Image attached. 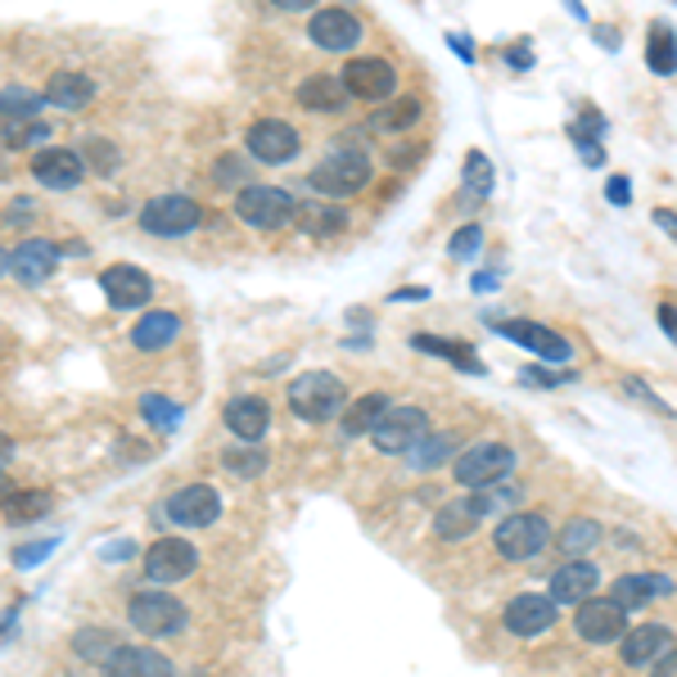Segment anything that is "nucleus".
<instances>
[{
    "mask_svg": "<svg viewBox=\"0 0 677 677\" xmlns=\"http://www.w3.org/2000/svg\"><path fill=\"white\" fill-rule=\"evenodd\" d=\"M348 407V389L344 379L330 375V370H308L289 384V411L299 420H312V425H325L334 416H344Z\"/></svg>",
    "mask_w": 677,
    "mask_h": 677,
    "instance_id": "nucleus-1",
    "label": "nucleus"
},
{
    "mask_svg": "<svg viewBox=\"0 0 677 677\" xmlns=\"http://www.w3.org/2000/svg\"><path fill=\"white\" fill-rule=\"evenodd\" d=\"M547 542H551V519L542 511H511V515H502L497 534H493L497 556L511 560V565H524V560L542 556Z\"/></svg>",
    "mask_w": 677,
    "mask_h": 677,
    "instance_id": "nucleus-2",
    "label": "nucleus"
},
{
    "mask_svg": "<svg viewBox=\"0 0 677 677\" xmlns=\"http://www.w3.org/2000/svg\"><path fill=\"white\" fill-rule=\"evenodd\" d=\"M308 185L321 200H353L357 190L370 185V159L362 150H334L308 172Z\"/></svg>",
    "mask_w": 677,
    "mask_h": 677,
    "instance_id": "nucleus-3",
    "label": "nucleus"
},
{
    "mask_svg": "<svg viewBox=\"0 0 677 677\" xmlns=\"http://www.w3.org/2000/svg\"><path fill=\"white\" fill-rule=\"evenodd\" d=\"M515 470V452L497 439H483V443H470L456 461H452V474L465 493H483L493 483H506V474Z\"/></svg>",
    "mask_w": 677,
    "mask_h": 677,
    "instance_id": "nucleus-4",
    "label": "nucleus"
},
{
    "mask_svg": "<svg viewBox=\"0 0 677 677\" xmlns=\"http://www.w3.org/2000/svg\"><path fill=\"white\" fill-rule=\"evenodd\" d=\"M294 195L280 185H239V195H235V217L254 226V230H280L294 222Z\"/></svg>",
    "mask_w": 677,
    "mask_h": 677,
    "instance_id": "nucleus-5",
    "label": "nucleus"
},
{
    "mask_svg": "<svg viewBox=\"0 0 677 677\" xmlns=\"http://www.w3.org/2000/svg\"><path fill=\"white\" fill-rule=\"evenodd\" d=\"M127 623L136 627V633H144V637H176V633H185L190 614L168 592H136L127 601Z\"/></svg>",
    "mask_w": 677,
    "mask_h": 677,
    "instance_id": "nucleus-6",
    "label": "nucleus"
},
{
    "mask_svg": "<svg viewBox=\"0 0 677 677\" xmlns=\"http://www.w3.org/2000/svg\"><path fill=\"white\" fill-rule=\"evenodd\" d=\"M429 433V411L425 407H389L379 416V425L370 429V439H375V452L384 456H407L420 439Z\"/></svg>",
    "mask_w": 677,
    "mask_h": 677,
    "instance_id": "nucleus-7",
    "label": "nucleus"
},
{
    "mask_svg": "<svg viewBox=\"0 0 677 677\" xmlns=\"http://www.w3.org/2000/svg\"><path fill=\"white\" fill-rule=\"evenodd\" d=\"M200 222H204V208L185 195H154L140 208V230H150L159 239H181L190 230H200Z\"/></svg>",
    "mask_w": 677,
    "mask_h": 677,
    "instance_id": "nucleus-8",
    "label": "nucleus"
},
{
    "mask_svg": "<svg viewBox=\"0 0 677 677\" xmlns=\"http://www.w3.org/2000/svg\"><path fill=\"white\" fill-rule=\"evenodd\" d=\"M627 627L633 623H627V614L610 597H592L583 605H573V633L583 637L588 646H614Z\"/></svg>",
    "mask_w": 677,
    "mask_h": 677,
    "instance_id": "nucleus-9",
    "label": "nucleus"
},
{
    "mask_svg": "<svg viewBox=\"0 0 677 677\" xmlns=\"http://www.w3.org/2000/svg\"><path fill=\"white\" fill-rule=\"evenodd\" d=\"M488 325L502 338H511V344L538 353L542 362H569L573 357V344H569L565 334H556L551 325H538V321H497V316H488Z\"/></svg>",
    "mask_w": 677,
    "mask_h": 677,
    "instance_id": "nucleus-10",
    "label": "nucleus"
},
{
    "mask_svg": "<svg viewBox=\"0 0 677 677\" xmlns=\"http://www.w3.org/2000/svg\"><path fill=\"white\" fill-rule=\"evenodd\" d=\"M556 601L551 592H519L506 610H502V627L511 637H542L556 627Z\"/></svg>",
    "mask_w": 677,
    "mask_h": 677,
    "instance_id": "nucleus-11",
    "label": "nucleus"
},
{
    "mask_svg": "<svg viewBox=\"0 0 677 677\" xmlns=\"http://www.w3.org/2000/svg\"><path fill=\"white\" fill-rule=\"evenodd\" d=\"M308 36L321 45V51H330V55H348L353 45L362 41V19L348 14L344 6H330V10H316L308 19Z\"/></svg>",
    "mask_w": 677,
    "mask_h": 677,
    "instance_id": "nucleus-12",
    "label": "nucleus"
},
{
    "mask_svg": "<svg viewBox=\"0 0 677 677\" xmlns=\"http://www.w3.org/2000/svg\"><path fill=\"white\" fill-rule=\"evenodd\" d=\"M249 154H254L258 163L280 168V163H289V159L299 154V131L289 127L284 118H258V122L249 127Z\"/></svg>",
    "mask_w": 677,
    "mask_h": 677,
    "instance_id": "nucleus-13",
    "label": "nucleus"
},
{
    "mask_svg": "<svg viewBox=\"0 0 677 677\" xmlns=\"http://www.w3.org/2000/svg\"><path fill=\"white\" fill-rule=\"evenodd\" d=\"M195 565H200V551L185 538H159L144 551V573H150L154 583H181V578L195 573Z\"/></svg>",
    "mask_w": 677,
    "mask_h": 677,
    "instance_id": "nucleus-14",
    "label": "nucleus"
},
{
    "mask_svg": "<svg viewBox=\"0 0 677 677\" xmlns=\"http://www.w3.org/2000/svg\"><path fill=\"white\" fill-rule=\"evenodd\" d=\"M168 515L181 528H208L222 515V497H217V488H208V483H185L181 493H172Z\"/></svg>",
    "mask_w": 677,
    "mask_h": 677,
    "instance_id": "nucleus-15",
    "label": "nucleus"
},
{
    "mask_svg": "<svg viewBox=\"0 0 677 677\" xmlns=\"http://www.w3.org/2000/svg\"><path fill=\"white\" fill-rule=\"evenodd\" d=\"M344 86H348V95H357V100H394L398 73H394L389 60H348Z\"/></svg>",
    "mask_w": 677,
    "mask_h": 677,
    "instance_id": "nucleus-16",
    "label": "nucleus"
},
{
    "mask_svg": "<svg viewBox=\"0 0 677 677\" xmlns=\"http://www.w3.org/2000/svg\"><path fill=\"white\" fill-rule=\"evenodd\" d=\"M601 588V569L592 560H565L556 573H551V601L556 605H583L592 601V592Z\"/></svg>",
    "mask_w": 677,
    "mask_h": 677,
    "instance_id": "nucleus-17",
    "label": "nucleus"
},
{
    "mask_svg": "<svg viewBox=\"0 0 677 677\" xmlns=\"http://www.w3.org/2000/svg\"><path fill=\"white\" fill-rule=\"evenodd\" d=\"M100 289H105L109 308H118V312H131V308H140V303H150V294H154L150 276H144L140 267H127V262L109 267V271L100 276Z\"/></svg>",
    "mask_w": 677,
    "mask_h": 677,
    "instance_id": "nucleus-18",
    "label": "nucleus"
},
{
    "mask_svg": "<svg viewBox=\"0 0 677 677\" xmlns=\"http://www.w3.org/2000/svg\"><path fill=\"white\" fill-rule=\"evenodd\" d=\"M664 651H673V633L668 623H637L627 627V633L619 637V655L627 668H642V664H655Z\"/></svg>",
    "mask_w": 677,
    "mask_h": 677,
    "instance_id": "nucleus-19",
    "label": "nucleus"
},
{
    "mask_svg": "<svg viewBox=\"0 0 677 677\" xmlns=\"http://www.w3.org/2000/svg\"><path fill=\"white\" fill-rule=\"evenodd\" d=\"M105 677H176L172 659L150 646H118L105 659Z\"/></svg>",
    "mask_w": 677,
    "mask_h": 677,
    "instance_id": "nucleus-20",
    "label": "nucleus"
},
{
    "mask_svg": "<svg viewBox=\"0 0 677 677\" xmlns=\"http://www.w3.org/2000/svg\"><path fill=\"white\" fill-rule=\"evenodd\" d=\"M32 176L45 190H73V185H82L86 163L77 150H41V154H32Z\"/></svg>",
    "mask_w": 677,
    "mask_h": 677,
    "instance_id": "nucleus-21",
    "label": "nucleus"
},
{
    "mask_svg": "<svg viewBox=\"0 0 677 677\" xmlns=\"http://www.w3.org/2000/svg\"><path fill=\"white\" fill-rule=\"evenodd\" d=\"M60 267V249L51 245V239H28V245H19L10 254V271L23 280V284H41V280H51Z\"/></svg>",
    "mask_w": 677,
    "mask_h": 677,
    "instance_id": "nucleus-22",
    "label": "nucleus"
},
{
    "mask_svg": "<svg viewBox=\"0 0 677 677\" xmlns=\"http://www.w3.org/2000/svg\"><path fill=\"white\" fill-rule=\"evenodd\" d=\"M222 420H226V429L235 433L239 443H262V433L271 425V411H267L262 398H230Z\"/></svg>",
    "mask_w": 677,
    "mask_h": 677,
    "instance_id": "nucleus-23",
    "label": "nucleus"
},
{
    "mask_svg": "<svg viewBox=\"0 0 677 677\" xmlns=\"http://www.w3.org/2000/svg\"><path fill=\"white\" fill-rule=\"evenodd\" d=\"M176 338H181V316H172V312H150V316H140L136 330H131V344L140 353H163V348L176 344Z\"/></svg>",
    "mask_w": 677,
    "mask_h": 677,
    "instance_id": "nucleus-24",
    "label": "nucleus"
},
{
    "mask_svg": "<svg viewBox=\"0 0 677 677\" xmlns=\"http://www.w3.org/2000/svg\"><path fill=\"white\" fill-rule=\"evenodd\" d=\"M299 105H303V109H316V114H334V109L348 105V86H344V77L316 73V77H308V82L299 86Z\"/></svg>",
    "mask_w": 677,
    "mask_h": 677,
    "instance_id": "nucleus-25",
    "label": "nucleus"
},
{
    "mask_svg": "<svg viewBox=\"0 0 677 677\" xmlns=\"http://www.w3.org/2000/svg\"><path fill=\"white\" fill-rule=\"evenodd\" d=\"M90 100H95V82L86 73H55L51 77V90H45V105H55L64 114L86 109Z\"/></svg>",
    "mask_w": 677,
    "mask_h": 677,
    "instance_id": "nucleus-26",
    "label": "nucleus"
},
{
    "mask_svg": "<svg viewBox=\"0 0 677 677\" xmlns=\"http://www.w3.org/2000/svg\"><path fill=\"white\" fill-rule=\"evenodd\" d=\"M294 222L299 230L308 235H338V230H348V213L338 208V204H325V200H308L294 208Z\"/></svg>",
    "mask_w": 677,
    "mask_h": 677,
    "instance_id": "nucleus-27",
    "label": "nucleus"
},
{
    "mask_svg": "<svg viewBox=\"0 0 677 677\" xmlns=\"http://www.w3.org/2000/svg\"><path fill=\"white\" fill-rule=\"evenodd\" d=\"M411 348L416 353H433V357H448L452 366L470 370V375H483V362L474 357L470 344H456V338H443V334H411Z\"/></svg>",
    "mask_w": 677,
    "mask_h": 677,
    "instance_id": "nucleus-28",
    "label": "nucleus"
},
{
    "mask_svg": "<svg viewBox=\"0 0 677 677\" xmlns=\"http://www.w3.org/2000/svg\"><path fill=\"white\" fill-rule=\"evenodd\" d=\"M610 601H614L623 614H642V610L655 601V573H623V578H614Z\"/></svg>",
    "mask_w": 677,
    "mask_h": 677,
    "instance_id": "nucleus-29",
    "label": "nucleus"
},
{
    "mask_svg": "<svg viewBox=\"0 0 677 677\" xmlns=\"http://www.w3.org/2000/svg\"><path fill=\"white\" fill-rule=\"evenodd\" d=\"M389 407H394L389 394H362V398H353V407H344V439H362V433H370Z\"/></svg>",
    "mask_w": 677,
    "mask_h": 677,
    "instance_id": "nucleus-30",
    "label": "nucleus"
},
{
    "mask_svg": "<svg viewBox=\"0 0 677 677\" xmlns=\"http://www.w3.org/2000/svg\"><path fill=\"white\" fill-rule=\"evenodd\" d=\"M456 443H461L456 433H448V429H443V433H433V429H429L425 439L407 452V461H411V470H439L443 461H456V456H461Z\"/></svg>",
    "mask_w": 677,
    "mask_h": 677,
    "instance_id": "nucleus-31",
    "label": "nucleus"
},
{
    "mask_svg": "<svg viewBox=\"0 0 677 677\" xmlns=\"http://www.w3.org/2000/svg\"><path fill=\"white\" fill-rule=\"evenodd\" d=\"M497 190V172L488 163V154L483 150H470L465 154V168H461V195H470L474 204H483Z\"/></svg>",
    "mask_w": 677,
    "mask_h": 677,
    "instance_id": "nucleus-32",
    "label": "nucleus"
},
{
    "mask_svg": "<svg viewBox=\"0 0 677 677\" xmlns=\"http://www.w3.org/2000/svg\"><path fill=\"white\" fill-rule=\"evenodd\" d=\"M601 538H605V528H601L592 515H573V519L560 528V551H565L569 560H578L583 551H592Z\"/></svg>",
    "mask_w": 677,
    "mask_h": 677,
    "instance_id": "nucleus-33",
    "label": "nucleus"
},
{
    "mask_svg": "<svg viewBox=\"0 0 677 677\" xmlns=\"http://www.w3.org/2000/svg\"><path fill=\"white\" fill-rule=\"evenodd\" d=\"M646 64L659 77H673L677 73V32L668 23H655L651 28V36H646Z\"/></svg>",
    "mask_w": 677,
    "mask_h": 677,
    "instance_id": "nucleus-34",
    "label": "nucleus"
},
{
    "mask_svg": "<svg viewBox=\"0 0 677 677\" xmlns=\"http://www.w3.org/2000/svg\"><path fill=\"white\" fill-rule=\"evenodd\" d=\"M51 506H55L51 493L32 488V493H10V502L0 506V515H6L10 524H32V519H41V515H51Z\"/></svg>",
    "mask_w": 677,
    "mask_h": 677,
    "instance_id": "nucleus-35",
    "label": "nucleus"
},
{
    "mask_svg": "<svg viewBox=\"0 0 677 677\" xmlns=\"http://www.w3.org/2000/svg\"><path fill=\"white\" fill-rule=\"evenodd\" d=\"M420 100H411V95H402V100H389L375 118H370V127L375 131H407V127H416L420 122Z\"/></svg>",
    "mask_w": 677,
    "mask_h": 677,
    "instance_id": "nucleus-36",
    "label": "nucleus"
},
{
    "mask_svg": "<svg viewBox=\"0 0 677 677\" xmlns=\"http://www.w3.org/2000/svg\"><path fill=\"white\" fill-rule=\"evenodd\" d=\"M222 465H226L230 474H239V479H258V474L267 470V452L254 448V443H235V448L222 452Z\"/></svg>",
    "mask_w": 677,
    "mask_h": 677,
    "instance_id": "nucleus-37",
    "label": "nucleus"
},
{
    "mask_svg": "<svg viewBox=\"0 0 677 677\" xmlns=\"http://www.w3.org/2000/svg\"><path fill=\"white\" fill-rule=\"evenodd\" d=\"M36 109H41V95H32L28 86H6V90H0V118H6V122H23Z\"/></svg>",
    "mask_w": 677,
    "mask_h": 677,
    "instance_id": "nucleus-38",
    "label": "nucleus"
},
{
    "mask_svg": "<svg viewBox=\"0 0 677 677\" xmlns=\"http://www.w3.org/2000/svg\"><path fill=\"white\" fill-rule=\"evenodd\" d=\"M140 416L150 420L154 429H163V433L181 425V407H176L172 398H163V394H144V398H140Z\"/></svg>",
    "mask_w": 677,
    "mask_h": 677,
    "instance_id": "nucleus-39",
    "label": "nucleus"
},
{
    "mask_svg": "<svg viewBox=\"0 0 677 677\" xmlns=\"http://www.w3.org/2000/svg\"><path fill=\"white\" fill-rule=\"evenodd\" d=\"M114 651H118V642L105 633V627H86V633L77 637V655H86V659H95V664H105Z\"/></svg>",
    "mask_w": 677,
    "mask_h": 677,
    "instance_id": "nucleus-40",
    "label": "nucleus"
},
{
    "mask_svg": "<svg viewBox=\"0 0 677 677\" xmlns=\"http://www.w3.org/2000/svg\"><path fill=\"white\" fill-rule=\"evenodd\" d=\"M479 245H483V226H474V222H465L452 239H448V258L452 262H465V258H474L479 254Z\"/></svg>",
    "mask_w": 677,
    "mask_h": 677,
    "instance_id": "nucleus-41",
    "label": "nucleus"
},
{
    "mask_svg": "<svg viewBox=\"0 0 677 677\" xmlns=\"http://www.w3.org/2000/svg\"><path fill=\"white\" fill-rule=\"evenodd\" d=\"M45 131H51V127H45V122H6V144H10V150H23V144H32V140H45Z\"/></svg>",
    "mask_w": 677,
    "mask_h": 677,
    "instance_id": "nucleus-42",
    "label": "nucleus"
},
{
    "mask_svg": "<svg viewBox=\"0 0 677 677\" xmlns=\"http://www.w3.org/2000/svg\"><path fill=\"white\" fill-rule=\"evenodd\" d=\"M86 154H90V168L105 172V176L118 168V150H114L109 140H86Z\"/></svg>",
    "mask_w": 677,
    "mask_h": 677,
    "instance_id": "nucleus-43",
    "label": "nucleus"
},
{
    "mask_svg": "<svg viewBox=\"0 0 677 677\" xmlns=\"http://www.w3.org/2000/svg\"><path fill=\"white\" fill-rule=\"evenodd\" d=\"M51 551H55V538L32 542V547H19V551H14V565H19V569H32V565H41V560L51 556Z\"/></svg>",
    "mask_w": 677,
    "mask_h": 677,
    "instance_id": "nucleus-44",
    "label": "nucleus"
},
{
    "mask_svg": "<svg viewBox=\"0 0 677 677\" xmlns=\"http://www.w3.org/2000/svg\"><path fill=\"white\" fill-rule=\"evenodd\" d=\"M519 379H524V384H538V389H556V384H569V379H573V370H569V375H556V370H542V366H528Z\"/></svg>",
    "mask_w": 677,
    "mask_h": 677,
    "instance_id": "nucleus-45",
    "label": "nucleus"
},
{
    "mask_svg": "<svg viewBox=\"0 0 677 677\" xmlns=\"http://www.w3.org/2000/svg\"><path fill=\"white\" fill-rule=\"evenodd\" d=\"M597 131H605V118L592 109V105H583V118H578V122H569V136H597Z\"/></svg>",
    "mask_w": 677,
    "mask_h": 677,
    "instance_id": "nucleus-46",
    "label": "nucleus"
},
{
    "mask_svg": "<svg viewBox=\"0 0 677 677\" xmlns=\"http://www.w3.org/2000/svg\"><path fill=\"white\" fill-rule=\"evenodd\" d=\"M605 195H610V204H614V208H627V200H633V181H627V176H610Z\"/></svg>",
    "mask_w": 677,
    "mask_h": 677,
    "instance_id": "nucleus-47",
    "label": "nucleus"
},
{
    "mask_svg": "<svg viewBox=\"0 0 677 677\" xmlns=\"http://www.w3.org/2000/svg\"><path fill=\"white\" fill-rule=\"evenodd\" d=\"M569 140L578 144V154H583V163H588V168H601V163H605V150H601L597 140H588V136H569Z\"/></svg>",
    "mask_w": 677,
    "mask_h": 677,
    "instance_id": "nucleus-48",
    "label": "nucleus"
},
{
    "mask_svg": "<svg viewBox=\"0 0 677 677\" xmlns=\"http://www.w3.org/2000/svg\"><path fill=\"white\" fill-rule=\"evenodd\" d=\"M627 394H633V398H642V402H651V411H659V416H677L668 402H659V398L646 389V384H637V379H627Z\"/></svg>",
    "mask_w": 677,
    "mask_h": 677,
    "instance_id": "nucleus-49",
    "label": "nucleus"
},
{
    "mask_svg": "<svg viewBox=\"0 0 677 677\" xmlns=\"http://www.w3.org/2000/svg\"><path fill=\"white\" fill-rule=\"evenodd\" d=\"M651 677H677V646H673V651H664V655L651 664Z\"/></svg>",
    "mask_w": 677,
    "mask_h": 677,
    "instance_id": "nucleus-50",
    "label": "nucleus"
},
{
    "mask_svg": "<svg viewBox=\"0 0 677 677\" xmlns=\"http://www.w3.org/2000/svg\"><path fill=\"white\" fill-rule=\"evenodd\" d=\"M429 299V289H420V284H407V289H394L389 294V303H425Z\"/></svg>",
    "mask_w": 677,
    "mask_h": 677,
    "instance_id": "nucleus-51",
    "label": "nucleus"
},
{
    "mask_svg": "<svg viewBox=\"0 0 677 677\" xmlns=\"http://www.w3.org/2000/svg\"><path fill=\"white\" fill-rule=\"evenodd\" d=\"M659 325H664V334L677 344V303H659Z\"/></svg>",
    "mask_w": 677,
    "mask_h": 677,
    "instance_id": "nucleus-52",
    "label": "nucleus"
},
{
    "mask_svg": "<svg viewBox=\"0 0 677 677\" xmlns=\"http://www.w3.org/2000/svg\"><path fill=\"white\" fill-rule=\"evenodd\" d=\"M100 556H105V560H114V565H118V560H127V556H136V542H109V547H105V551H100Z\"/></svg>",
    "mask_w": 677,
    "mask_h": 677,
    "instance_id": "nucleus-53",
    "label": "nucleus"
},
{
    "mask_svg": "<svg viewBox=\"0 0 677 677\" xmlns=\"http://www.w3.org/2000/svg\"><path fill=\"white\" fill-rule=\"evenodd\" d=\"M506 64H511V68H528V64H534V55H528V45H524V41L506 55Z\"/></svg>",
    "mask_w": 677,
    "mask_h": 677,
    "instance_id": "nucleus-54",
    "label": "nucleus"
},
{
    "mask_svg": "<svg viewBox=\"0 0 677 677\" xmlns=\"http://www.w3.org/2000/svg\"><path fill=\"white\" fill-rule=\"evenodd\" d=\"M271 6H276V10H289V14H303V10L316 6V0H271Z\"/></svg>",
    "mask_w": 677,
    "mask_h": 677,
    "instance_id": "nucleus-55",
    "label": "nucleus"
},
{
    "mask_svg": "<svg viewBox=\"0 0 677 677\" xmlns=\"http://www.w3.org/2000/svg\"><path fill=\"white\" fill-rule=\"evenodd\" d=\"M655 226H664V230L677 239V213H668V208H655Z\"/></svg>",
    "mask_w": 677,
    "mask_h": 677,
    "instance_id": "nucleus-56",
    "label": "nucleus"
},
{
    "mask_svg": "<svg viewBox=\"0 0 677 677\" xmlns=\"http://www.w3.org/2000/svg\"><path fill=\"white\" fill-rule=\"evenodd\" d=\"M502 284V276H493V271H479L474 276V289H479V294H488V289H497Z\"/></svg>",
    "mask_w": 677,
    "mask_h": 677,
    "instance_id": "nucleus-57",
    "label": "nucleus"
},
{
    "mask_svg": "<svg viewBox=\"0 0 677 677\" xmlns=\"http://www.w3.org/2000/svg\"><path fill=\"white\" fill-rule=\"evenodd\" d=\"M448 45H452V51H456L465 64H474V51H470V41H465V36H448Z\"/></svg>",
    "mask_w": 677,
    "mask_h": 677,
    "instance_id": "nucleus-58",
    "label": "nucleus"
},
{
    "mask_svg": "<svg viewBox=\"0 0 677 677\" xmlns=\"http://www.w3.org/2000/svg\"><path fill=\"white\" fill-rule=\"evenodd\" d=\"M416 159H420L416 144H407V150H398V154H394V163H398V168H416Z\"/></svg>",
    "mask_w": 677,
    "mask_h": 677,
    "instance_id": "nucleus-59",
    "label": "nucleus"
},
{
    "mask_svg": "<svg viewBox=\"0 0 677 677\" xmlns=\"http://www.w3.org/2000/svg\"><path fill=\"white\" fill-rule=\"evenodd\" d=\"M655 597H673V578H664V573H655Z\"/></svg>",
    "mask_w": 677,
    "mask_h": 677,
    "instance_id": "nucleus-60",
    "label": "nucleus"
},
{
    "mask_svg": "<svg viewBox=\"0 0 677 677\" xmlns=\"http://www.w3.org/2000/svg\"><path fill=\"white\" fill-rule=\"evenodd\" d=\"M10 493H14V483H10L6 474H0V506H6V502H10Z\"/></svg>",
    "mask_w": 677,
    "mask_h": 677,
    "instance_id": "nucleus-61",
    "label": "nucleus"
},
{
    "mask_svg": "<svg viewBox=\"0 0 677 677\" xmlns=\"http://www.w3.org/2000/svg\"><path fill=\"white\" fill-rule=\"evenodd\" d=\"M597 41H601V45H619V32H605V28H597Z\"/></svg>",
    "mask_w": 677,
    "mask_h": 677,
    "instance_id": "nucleus-62",
    "label": "nucleus"
},
{
    "mask_svg": "<svg viewBox=\"0 0 677 677\" xmlns=\"http://www.w3.org/2000/svg\"><path fill=\"white\" fill-rule=\"evenodd\" d=\"M10 456H14V443L6 439V433H0V461H10Z\"/></svg>",
    "mask_w": 677,
    "mask_h": 677,
    "instance_id": "nucleus-63",
    "label": "nucleus"
},
{
    "mask_svg": "<svg viewBox=\"0 0 677 677\" xmlns=\"http://www.w3.org/2000/svg\"><path fill=\"white\" fill-rule=\"evenodd\" d=\"M10 271V254H0V276H6Z\"/></svg>",
    "mask_w": 677,
    "mask_h": 677,
    "instance_id": "nucleus-64",
    "label": "nucleus"
}]
</instances>
